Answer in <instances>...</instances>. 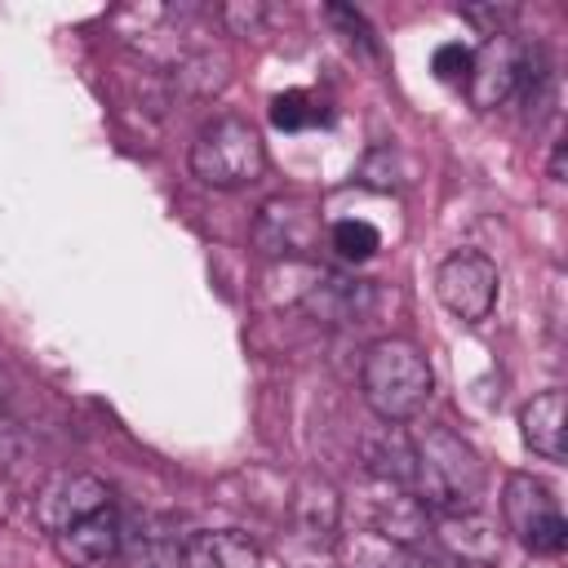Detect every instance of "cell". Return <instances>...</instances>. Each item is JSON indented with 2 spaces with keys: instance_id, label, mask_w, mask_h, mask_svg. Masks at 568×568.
I'll return each instance as SVG.
<instances>
[{
  "instance_id": "cell-12",
  "label": "cell",
  "mask_w": 568,
  "mask_h": 568,
  "mask_svg": "<svg viewBox=\"0 0 568 568\" xmlns=\"http://www.w3.org/2000/svg\"><path fill=\"white\" fill-rule=\"evenodd\" d=\"M564 430H568V399H564V390H541V395H532L519 408V435H524V444L537 457L564 462L568 457Z\"/></svg>"
},
{
  "instance_id": "cell-8",
  "label": "cell",
  "mask_w": 568,
  "mask_h": 568,
  "mask_svg": "<svg viewBox=\"0 0 568 568\" xmlns=\"http://www.w3.org/2000/svg\"><path fill=\"white\" fill-rule=\"evenodd\" d=\"M53 550L71 568H106V564H115L124 555V524L106 506V510H98V515H89V519H80L71 528H62L53 537Z\"/></svg>"
},
{
  "instance_id": "cell-23",
  "label": "cell",
  "mask_w": 568,
  "mask_h": 568,
  "mask_svg": "<svg viewBox=\"0 0 568 568\" xmlns=\"http://www.w3.org/2000/svg\"><path fill=\"white\" fill-rule=\"evenodd\" d=\"M462 18H466V22H479L484 36H501L506 22L515 18V9H510V4H466Z\"/></svg>"
},
{
  "instance_id": "cell-21",
  "label": "cell",
  "mask_w": 568,
  "mask_h": 568,
  "mask_svg": "<svg viewBox=\"0 0 568 568\" xmlns=\"http://www.w3.org/2000/svg\"><path fill=\"white\" fill-rule=\"evenodd\" d=\"M470 58H475V49L448 40V44H439V49L430 53V71H435V80H444V84H466Z\"/></svg>"
},
{
  "instance_id": "cell-7",
  "label": "cell",
  "mask_w": 568,
  "mask_h": 568,
  "mask_svg": "<svg viewBox=\"0 0 568 568\" xmlns=\"http://www.w3.org/2000/svg\"><path fill=\"white\" fill-rule=\"evenodd\" d=\"M524 49H528V44H519L510 31L488 36V40L475 49L466 89H470V102H475L479 111H493V106H501L506 98H515L519 75H524Z\"/></svg>"
},
{
  "instance_id": "cell-18",
  "label": "cell",
  "mask_w": 568,
  "mask_h": 568,
  "mask_svg": "<svg viewBox=\"0 0 568 568\" xmlns=\"http://www.w3.org/2000/svg\"><path fill=\"white\" fill-rule=\"evenodd\" d=\"M328 244L337 248L342 262H368V257L382 248V235H377V226L364 222V217H342V222H333Z\"/></svg>"
},
{
  "instance_id": "cell-15",
  "label": "cell",
  "mask_w": 568,
  "mask_h": 568,
  "mask_svg": "<svg viewBox=\"0 0 568 568\" xmlns=\"http://www.w3.org/2000/svg\"><path fill=\"white\" fill-rule=\"evenodd\" d=\"M373 532H382L386 541H395V546H413V541H422L426 532H430V524H426V506L408 493V488H390V497H382V506H377V515H373Z\"/></svg>"
},
{
  "instance_id": "cell-10",
  "label": "cell",
  "mask_w": 568,
  "mask_h": 568,
  "mask_svg": "<svg viewBox=\"0 0 568 568\" xmlns=\"http://www.w3.org/2000/svg\"><path fill=\"white\" fill-rule=\"evenodd\" d=\"M302 541L311 546H333L337 541V519H342V501H337V488L320 475H302L293 484V497L284 501Z\"/></svg>"
},
{
  "instance_id": "cell-17",
  "label": "cell",
  "mask_w": 568,
  "mask_h": 568,
  "mask_svg": "<svg viewBox=\"0 0 568 568\" xmlns=\"http://www.w3.org/2000/svg\"><path fill=\"white\" fill-rule=\"evenodd\" d=\"M337 555H342V568H413L408 564V550L386 541L382 532H346L333 541Z\"/></svg>"
},
{
  "instance_id": "cell-19",
  "label": "cell",
  "mask_w": 568,
  "mask_h": 568,
  "mask_svg": "<svg viewBox=\"0 0 568 568\" xmlns=\"http://www.w3.org/2000/svg\"><path fill=\"white\" fill-rule=\"evenodd\" d=\"M320 120H324V111L315 106V98H311L306 89H284V93L271 98V124L284 129V133L311 129V124H320Z\"/></svg>"
},
{
  "instance_id": "cell-22",
  "label": "cell",
  "mask_w": 568,
  "mask_h": 568,
  "mask_svg": "<svg viewBox=\"0 0 568 568\" xmlns=\"http://www.w3.org/2000/svg\"><path fill=\"white\" fill-rule=\"evenodd\" d=\"M328 18H333V22L346 31V40H351V44H359L368 58H377V40H373L368 22H364L355 9H346V4H328Z\"/></svg>"
},
{
  "instance_id": "cell-24",
  "label": "cell",
  "mask_w": 568,
  "mask_h": 568,
  "mask_svg": "<svg viewBox=\"0 0 568 568\" xmlns=\"http://www.w3.org/2000/svg\"><path fill=\"white\" fill-rule=\"evenodd\" d=\"M262 18H266L262 4H226V9H222V22H226L235 36H253Z\"/></svg>"
},
{
  "instance_id": "cell-14",
  "label": "cell",
  "mask_w": 568,
  "mask_h": 568,
  "mask_svg": "<svg viewBox=\"0 0 568 568\" xmlns=\"http://www.w3.org/2000/svg\"><path fill=\"white\" fill-rule=\"evenodd\" d=\"M364 466L377 484L386 488H408L413 493V435L404 426H382L377 435L364 439Z\"/></svg>"
},
{
  "instance_id": "cell-20",
  "label": "cell",
  "mask_w": 568,
  "mask_h": 568,
  "mask_svg": "<svg viewBox=\"0 0 568 568\" xmlns=\"http://www.w3.org/2000/svg\"><path fill=\"white\" fill-rule=\"evenodd\" d=\"M359 178L368 182V186H377V191H399L408 178L399 173V151L395 146H373L368 155H364V164H359Z\"/></svg>"
},
{
  "instance_id": "cell-13",
  "label": "cell",
  "mask_w": 568,
  "mask_h": 568,
  "mask_svg": "<svg viewBox=\"0 0 568 568\" xmlns=\"http://www.w3.org/2000/svg\"><path fill=\"white\" fill-rule=\"evenodd\" d=\"M178 568H262V550L235 528L191 532L178 546Z\"/></svg>"
},
{
  "instance_id": "cell-2",
  "label": "cell",
  "mask_w": 568,
  "mask_h": 568,
  "mask_svg": "<svg viewBox=\"0 0 568 568\" xmlns=\"http://www.w3.org/2000/svg\"><path fill=\"white\" fill-rule=\"evenodd\" d=\"M359 390H364V404L382 422L399 426V422H413L426 408V399L435 390V377H430L426 355L408 337H382L364 351Z\"/></svg>"
},
{
  "instance_id": "cell-6",
  "label": "cell",
  "mask_w": 568,
  "mask_h": 568,
  "mask_svg": "<svg viewBox=\"0 0 568 568\" xmlns=\"http://www.w3.org/2000/svg\"><path fill=\"white\" fill-rule=\"evenodd\" d=\"M106 506H111V488L84 470H62L36 493V519L49 537H58L62 528H71V524H80Z\"/></svg>"
},
{
  "instance_id": "cell-26",
  "label": "cell",
  "mask_w": 568,
  "mask_h": 568,
  "mask_svg": "<svg viewBox=\"0 0 568 568\" xmlns=\"http://www.w3.org/2000/svg\"><path fill=\"white\" fill-rule=\"evenodd\" d=\"M422 568H466V564H444V559H430V564H422Z\"/></svg>"
},
{
  "instance_id": "cell-25",
  "label": "cell",
  "mask_w": 568,
  "mask_h": 568,
  "mask_svg": "<svg viewBox=\"0 0 568 568\" xmlns=\"http://www.w3.org/2000/svg\"><path fill=\"white\" fill-rule=\"evenodd\" d=\"M9 506H13V501H9V488H4V484H0V524H4V519H9Z\"/></svg>"
},
{
  "instance_id": "cell-16",
  "label": "cell",
  "mask_w": 568,
  "mask_h": 568,
  "mask_svg": "<svg viewBox=\"0 0 568 568\" xmlns=\"http://www.w3.org/2000/svg\"><path fill=\"white\" fill-rule=\"evenodd\" d=\"M439 541L462 564H493L497 559V528L479 510L475 515H444L439 519Z\"/></svg>"
},
{
  "instance_id": "cell-3",
  "label": "cell",
  "mask_w": 568,
  "mask_h": 568,
  "mask_svg": "<svg viewBox=\"0 0 568 568\" xmlns=\"http://www.w3.org/2000/svg\"><path fill=\"white\" fill-rule=\"evenodd\" d=\"M262 169H266L262 133L240 115H217L191 142V173L204 186H217V191L248 186L262 178Z\"/></svg>"
},
{
  "instance_id": "cell-11",
  "label": "cell",
  "mask_w": 568,
  "mask_h": 568,
  "mask_svg": "<svg viewBox=\"0 0 568 568\" xmlns=\"http://www.w3.org/2000/svg\"><path fill=\"white\" fill-rule=\"evenodd\" d=\"M302 306L320 324H364V315L373 311V284L351 275H320L302 293Z\"/></svg>"
},
{
  "instance_id": "cell-4",
  "label": "cell",
  "mask_w": 568,
  "mask_h": 568,
  "mask_svg": "<svg viewBox=\"0 0 568 568\" xmlns=\"http://www.w3.org/2000/svg\"><path fill=\"white\" fill-rule=\"evenodd\" d=\"M501 519L528 555H559L568 546V519L559 510V497L532 475H506Z\"/></svg>"
},
{
  "instance_id": "cell-9",
  "label": "cell",
  "mask_w": 568,
  "mask_h": 568,
  "mask_svg": "<svg viewBox=\"0 0 568 568\" xmlns=\"http://www.w3.org/2000/svg\"><path fill=\"white\" fill-rule=\"evenodd\" d=\"M257 244L262 253H311L320 244V222L302 200H271L257 217Z\"/></svg>"
},
{
  "instance_id": "cell-1",
  "label": "cell",
  "mask_w": 568,
  "mask_h": 568,
  "mask_svg": "<svg viewBox=\"0 0 568 568\" xmlns=\"http://www.w3.org/2000/svg\"><path fill=\"white\" fill-rule=\"evenodd\" d=\"M413 497L444 515H475L484 506V462L448 426H426L413 439Z\"/></svg>"
},
{
  "instance_id": "cell-5",
  "label": "cell",
  "mask_w": 568,
  "mask_h": 568,
  "mask_svg": "<svg viewBox=\"0 0 568 568\" xmlns=\"http://www.w3.org/2000/svg\"><path fill=\"white\" fill-rule=\"evenodd\" d=\"M497 284H501V280H497L493 257H484V253H475V248H462V253L444 257L439 271H435V293H439L444 311L457 315L462 324L488 320V311H493V302H497Z\"/></svg>"
}]
</instances>
